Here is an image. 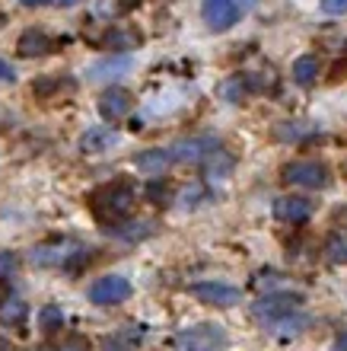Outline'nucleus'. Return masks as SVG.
Returning <instances> with one entry per match:
<instances>
[{
    "label": "nucleus",
    "instance_id": "412c9836",
    "mask_svg": "<svg viewBox=\"0 0 347 351\" xmlns=\"http://www.w3.org/2000/svg\"><path fill=\"white\" fill-rule=\"evenodd\" d=\"M73 90V80L70 77H42L32 84V93H36L38 99H55L61 93H70Z\"/></svg>",
    "mask_w": 347,
    "mask_h": 351
},
{
    "label": "nucleus",
    "instance_id": "f704fd0d",
    "mask_svg": "<svg viewBox=\"0 0 347 351\" xmlns=\"http://www.w3.org/2000/svg\"><path fill=\"white\" fill-rule=\"evenodd\" d=\"M0 351H16V345L7 342V339H0Z\"/></svg>",
    "mask_w": 347,
    "mask_h": 351
},
{
    "label": "nucleus",
    "instance_id": "9d476101",
    "mask_svg": "<svg viewBox=\"0 0 347 351\" xmlns=\"http://www.w3.org/2000/svg\"><path fill=\"white\" fill-rule=\"evenodd\" d=\"M220 141L210 138V134H201V138H188V141H179L172 150V160L175 163H201L204 157H207L210 150H217Z\"/></svg>",
    "mask_w": 347,
    "mask_h": 351
},
{
    "label": "nucleus",
    "instance_id": "a211bd4d",
    "mask_svg": "<svg viewBox=\"0 0 347 351\" xmlns=\"http://www.w3.org/2000/svg\"><path fill=\"white\" fill-rule=\"evenodd\" d=\"M140 42H144V36L131 26H115L109 36H105V45H109L112 51H131V48H138Z\"/></svg>",
    "mask_w": 347,
    "mask_h": 351
},
{
    "label": "nucleus",
    "instance_id": "39448f33",
    "mask_svg": "<svg viewBox=\"0 0 347 351\" xmlns=\"http://www.w3.org/2000/svg\"><path fill=\"white\" fill-rule=\"evenodd\" d=\"M128 297H131V281L121 275H105L99 281H92V287H90V300L99 306L125 304Z\"/></svg>",
    "mask_w": 347,
    "mask_h": 351
},
{
    "label": "nucleus",
    "instance_id": "f257e3e1",
    "mask_svg": "<svg viewBox=\"0 0 347 351\" xmlns=\"http://www.w3.org/2000/svg\"><path fill=\"white\" fill-rule=\"evenodd\" d=\"M134 202H138V195H134V185L128 182H112L105 189L92 195V214L99 217L105 227H115L134 211Z\"/></svg>",
    "mask_w": 347,
    "mask_h": 351
},
{
    "label": "nucleus",
    "instance_id": "72a5a7b5",
    "mask_svg": "<svg viewBox=\"0 0 347 351\" xmlns=\"http://www.w3.org/2000/svg\"><path fill=\"white\" fill-rule=\"evenodd\" d=\"M335 348H338V351H347V332H341V335H338V342H335Z\"/></svg>",
    "mask_w": 347,
    "mask_h": 351
},
{
    "label": "nucleus",
    "instance_id": "ddd939ff",
    "mask_svg": "<svg viewBox=\"0 0 347 351\" xmlns=\"http://www.w3.org/2000/svg\"><path fill=\"white\" fill-rule=\"evenodd\" d=\"M73 250H77L73 243H61V240H57V243H45V246H36L29 259H32V265H38V268L64 265V262H67V256H70Z\"/></svg>",
    "mask_w": 347,
    "mask_h": 351
},
{
    "label": "nucleus",
    "instance_id": "c85d7f7f",
    "mask_svg": "<svg viewBox=\"0 0 347 351\" xmlns=\"http://www.w3.org/2000/svg\"><path fill=\"white\" fill-rule=\"evenodd\" d=\"M16 268H19V256H16V252L0 250V281L13 278V275H16Z\"/></svg>",
    "mask_w": 347,
    "mask_h": 351
},
{
    "label": "nucleus",
    "instance_id": "473e14b6",
    "mask_svg": "<svg viewBox=\"0 0 347 351\" xmlns=\"http://www.w3.org/2000/svg\"><path fill=\"white\" fill-rule=\"evenodd\" d=\"M45 3H55V0H23V7L32 10V7H45Z\"/></svg>",
    "mask_w": 347,
    "mask_h": 351
},
{
    "label": "nucleus",
    "instance_id": "c9c22d12",
    "mask_svg": "<svg viewBox=\"0 0 347 351\" xmlns=\"http://www.w3.org/2000/svg\"><path fill=\"white\" fill-rule=\"evenodd\" d=\"M57 7H77V3H80V0H55Z\"/></svg>",
    "mask_w": 347,
    "mask_h": 351
},
{
    "label": "nucleus",
    "instance_id": "393cba45",
    "mask_svg": "<svg viewBox=\"0 0 347 351\" xmlns=\"http://www.w3.org/2000/svg\"><path fill=\"white\" fill-rule=\"evenodd\" d=\"M220 96L227 102H242L248 96V86H246V77H229L227 84L220 86Z\"/></svg>",
    "mask_w": 347,
    "mask_h": 351
},
{
    "label": "nucleus",
    "instance_id": "20e7f679",
    "mask_svg": "<svg viewBox=\"0 0 347 351\" xmlns=\"http://www.w3.org/2000/svg\"><path fill=\"white\" fill-rule=\"evenodd\" d=\"M283 179L290 185H300V189H325L331 182V173L319 160H293L283 167Z\"/></svg>",
    "mask_w": 347,
    "mask_h": 351
},
{
    "label": "nucleus",
    "instance_id": "f3484780",
    "mask_svg": "<svg viewBox=\"0 0 347 351\" xmlns=\"http://www.w3.org/2000/svg\"><path fill=\"white\" fill-rule=\"evenodd\" d=\"M319 58L316 55H303V58H296V61H293V84L296 86H312L316 84V80H319Z\"/></svg>",
    "mask_w": 347,
    "mask_h": 351
},
{
    "label": "nucleus",
    "instance_id": "cd10ccee",
    "mask_svg": "<svg viewBox=\"0 0 347 351\" xmlns=\"http://www.w3.org/2000/svg\"><path fill=\"white\" fill-rule=\"evenodd\" d=\"M42 351H92V345H90V339H83V335H67V339H61V345L42 348Z\"/></svg>",
    "mask_w": 347,
    "mask_h": 351
},
{
    "label": "nucleus",
    "instance_id": "b1692460",
    "mask_svg": "<svg viewBox=\"0 0 347 351\" xmlns=\"http://www.w3.org/2000/svg\"><path fill=\"white\" fill-rule=\"evenodd\" d=\"M325 259L331 265H347V233H331L325 240Z\"/></svg>",
    "mask_w": 347,
    "mask_h": 351
},
{
    "label": "nucleus",
    "instance_id": "423d86ee",
    "mask_svg": "<svg viewBox=\"0 0 347 351\" xmlns=\"http://www.w3.org/2000/svg\"><path fill=\"white\" fill-rule=\"evenodd\" d=\"M201 16L210 32H227L239 19V7H236V0H204Z\"/></svg>",
    "mask_w": 347,
    "mask_h": 351
},
{
    "label": "nucleus",
    "instance_id": "5701e85b",
    "mask_svg": "<svg viewBox=\"0 0 347 351\" xmlns=\"http://www.w3.org/2000/svg\"><path fill=\"white\" fill-rule=\"evenodd\" d=\"M38 329L45 335H55L64 329V310L57 304H45L42 310H38Z\"/></svg>",
    "mask_w": 347,
    "mask_h": 351
},
{
    "label": "nucleus",
    "instance_id": "4468645a",
    "mask_svg": "<svg viewBox=\"0 0 347 351\" xmlns=\"http://www.w3.org/2000/svg\"><path fill=\"white\" fill-rule=\"evenodd\" d=\"M112 144H118V131L109 128V125L86 128V134L80 138V150H83V154H105Z\"/></svg>",
    "mask_w": 347,
    "mask_h": 351
},
{
    "label": "nucleus",
    "instance_id": "1a4fd4ad",
    "mask_svg": "<svg viewBox=\"0 0 347 351\" xmlns=\"http://www.w3.org/2000/svg\"><path fill=\"white\" fill-rule=\"evenodd\" d=\"M134 109V96H131L125 86H109V90L99 96V115L105 121H121L128 119V112Z\"/></svg>",
    "mask_w": 347,
    "mask_h": 351
},
{
    "label": "nucleus",
    "instance_id": "2f4dec72",
    "mask_svg": "<svg viewBox=\"0 0 347 351\" xmlns=\"http://www.w3.org/2000/svg\"><path fill=\"white\" fill-rule=\"evenodd\" d=\"M198 198H204V189H198V185H194V189H188V192H185V208H194V204H198Z\"/></svg>",
    "mask_w": 347,
    "mask_h": 351
},
{
    "label": "nucleus",
    "instance_id": "7ed1b4c3",
    "mask_svg": "<svg viewBox=\"0 0 347 351\" xmlns=\"http://www.w3.org/2000/svg\"><path fill=\"white\" fill-rule=\"evenodd\" d=\"M300 304H303L300 294H265L255 306H252V316H255L258 323L274 326V323H281V319L296 313Z\"/></svg>",
    "mask_w": 347,
    "mask_h": 351
},
{
    "label": "nucleus",
    "instance_id": "bb28decb",
    "mask_svg": "<svg viewBox=\"0 0 347 351\" xmlns=\"http://www.w3.org/2000/svg\"><path fill=\"white\" fill-rule=\"evenodd\" d=\"M138 3H140V0H102L99 13H102V16H125V13H131Z\"/></svg>",
    "mask_w": 347,
    "mask_h": 351
},
{
    "label": "nucleus",
    "instance_id": "2eb2a0df",
    "mask_svg": "<svg viewBox=\"0 0 347 351\" xmlns=\"http://www.w3.org/2000/svg\"><path fill=\"white\" fill-rule=\"evenodd\" d=\"M144 342V326H125L102 342V351H134Z\"/></svg>",
    "mask_w": 347,
    "mask_h": 351
},
{
    "label": "nucleus",
    "instance_id": "f8f14e48",
    "mask_svg": "<svg viewBox=\"0 0 347 351\" xmlns=\"http://www.w3.org/2000/svg\"><path fill=\"white\" fill-rule=\"evenodd\" d=\"M51 48H55V38L48 36L45 29H26L16 42V51L23 58H42V55H48Z\"/></svg>",
    "mask_w": 347,
    "mask_h": 351
},
{
    "label": "nucleus",
    "instance_id": "7c9ffc66",
    "mask_svg": "<svg viewBox=\"0 0 347 351\" xmlns=\"http://www.w3.org/2000/svg\"><path fill=\"white\" fill-rule=\"evenodd\" d=\"M10 84H16V71H13V64H10V61H3V58H0V86H10Z\"/></svg>",
    "mask_w": 347,
    "mask_h": 351
},
{
    "label": "nucleus",
    "instance_id": "c756f323",
    "mask_svg": "<svg viewBox=\"0 0 347 351\" xmlns=\"http://www.w3.org/2000/svg\"><path fill=\"white\" fill-rule=\"evenodd\" d=\"M322 10L329 16H344L347 13V0H322Z\"/></svg>",
    "mask_w": 347,
    "mask_h": 351
},
{
    "label": "nucleus",
    "instance_id": "9b49d317",
    "mask_svg": "<svg viewBox=\"0 0 347 351\" xmlns=\"http://www.w3.org/2000/svg\"><path fill=\"white\" fill-rule=\"evenodd\" d=\"M172 163L175 160H172V150L169 147H150V150H140L138 157H134V167L146 176H163Z\"/></svg>",
    "mask_w": 347,
    "mask_h": 351
},
{
    "label": "nucleus",
    "instance_id": "4be33fe9",
    "mask_svg": "<svg viewBox=\"0 0 347 351\" xmlns=\"http://www.w3.org/2000/svg\"><path fill=\"white\" fill-rule=\"evenodd\" d=\"M26 319H29V306L23 304V300L10 297V300H3V304H0V323H3V326L19 329V326H26Z\"/></svg>",
    "mask_w": 347,
    "mask_h": 351
},
{
    "label": "nucleus",
    "instance_id": "aec40b11",
    "mask_svg": "<svg viewBox=\"0 0 347 351\" xmlns=\"http://www.w3.org/2000/svg\"><path fill=\"white\" fill-rule=\"evenodd\" d=\"M131 71V58L128 55H118V58H105V61H96L90 67V80H105V77H118Z\"/></svg>",
    "mask_w": 347,
    "mask_h": 351
},
{
    "label": "nucleus",
    "instance_id": "a878e982",
    "mask_svg": "<svg viewBox=\"0 0 347 351\" xmlns=\"http://www.w3.org/2000/svg\"><path fill=\"white\" fill-rule=\"evenodd\" d=\"M146 198H150V202L153 204H169L172 202V185L169 182H163V179H153V182L146 185Z\"/></svg>",
    "mask_w": 347,
    "mask_h": 351
},
{
    "label": "nucleus",
    "instance_id": "f03ea898",
    "mask_svg": "<svg viewBox=\"0 0 347 351\" xmlns=\"http://www.w3.org/2000/svg\"><path fill=\"white\" fill-rule=\"evenodd\" d=\"M223 345H227V332L214 323L192 326L175 335V351H223Z\"/></svg>",
    "mask_w": 347,
    "mask_h": 351
},
{
    "label": "nucleus",
    "instance_id": "dca6fc26",
    "mask_svg": "<svg viewBox=\"0 0 347 351\" xmlns=\"http://www.w3.org/2000/svg\"><path fill=\"white\" fill-rule=\"evenodd\" d=\"M316 125H309V121H281V125H274V138L283 141V144H300V141L312 138L316 134Z\"/></svg>",
    "mask_w": 347,
    "mask_h": 351
},
{
    "label": "nucleus",
    "instance_id": "0eeeda50",
    "mask_svg": "<svg viewBox=\"0 0 347 351\" xmlns=\"http://www.w3.org/2000/svg\"><path fill=\"white\" fill-rule=\"evenodd\" d=\"M274 217L281 223H290V227H300L312 217V202L303 198V195H281L274 202Z\"/></svg>",
    "mask_w": 347,
    "mask_h": 351
},
{
    "label": "nucleus",
    "instance_id": "6e6552de",
    "mask_svg": "<svg viewBox=\"0 0 347 351\" xmlns=\"http://www.w3.org/2000/svg\"><path fill=\"white\" fill-rule=\"evenodd\" d=\"M192 294L207 306H220V310H227V306H236L242 300L239 294V287H229V285H220V281H204V285H194Z\"/></svg>",
    "mask_w": 347,
    "mask_h": 351
},
{
    "label": "nucleus",
    "instance_id": "6ab92c4d",
    "mask_svg": "<svg viewBox=\"0 0 347 351\" xmlns=\"http://www.w3.org/2000/svg\"><path fill=\"white\" fill-rule=\"evenodd\" d=\"M201 163H204V173H207L210 179H223V176L233 173V163H236V160H233V154H227L223 147H217V150H210Z\"/></svg>",
    "mask_w": 347,
    "mask_h": 351
}]
</instances>
